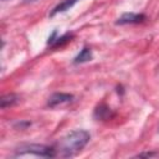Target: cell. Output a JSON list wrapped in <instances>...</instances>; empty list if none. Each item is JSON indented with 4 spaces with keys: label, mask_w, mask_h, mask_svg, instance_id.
<instances>
[{
    "label": "cell",
    "mask_w": 159,
    "mask_h": 159,
    "mask_svg": "<svg viewBox=\"0 0 159 159\" xmlns=\"http://www.w3.org/2000/svg\"><path fill=\"white\" fill-rule=\"evenodd\" d=\"M91 139V134L84 129H76L66 134L58 142L57 149L61 157H72L81 152Z\"/></svg>",
    "instance_id": "obj_1"
},
{
    "label": "cell",
    "mask_w": 159,
    "mask_h": 159,
    "mask_svg": "<svg viewBox=\"0 0 159 159\" xmlns=\"http://www.w3.org/2000/svg\"><path fill=\"white\" fill-rule=\"evenodd\" d=\"M25 154H32L43 158H53L56 155V149L43 144H21L20 147L16 148L15 155H25Z\"/></svg>",
    "instance_id": "obj_2"
},
{
    "label": "cell",
    "mask_w": 159,
    "mask_h": 159,
    "mask_svg": "<svg viewBox=\"0 0 159 159\" xmlns=\"http://www.w3.org/2000/svg\"><path fill=\"white\" fill-rule=\"evenodd\" d=\"M147 20L144 14H135V12H125L119 16L116 21L117 25H132V24H142Z\"/></svg>",
    "instance_id": "obj_3"
},
{
    "label": "cell",
    "mask_w": 159,
    "mask_h": 159,
    "mask_svg": "<svg viewBox=\"0 0 159 159\" xmlns=\"http://www.w3.org/2000/svg\"><path fill=\"white\" fill-rule=\"evenodd\" d=\"M73 99V96L70 93H63V92H57L50 96V98L47 99V107L50 108H56L58 106L70 103Z\"/></svg>",
    "instance_id": "obj_4"
},
{
    "label": "cell",
    "mask_w": 159,
    "mask_h": 159,
    "mask_svg": "<svg viewBox=\"0 0 159 159\" xmlns=\"http://www.w3.org/2000/svg\"><path fill=\"white\" fill-rule=\"evenodd\" d=\"M78 0H62L61 2H58L53 9L52 11L50 12V16H55L57 14H61V12H65L67 10H70Z\"/></svg>",
    "instance_id": "obj_5"
},
{
    "label": "cell",
    "mask_w": 159,
    "mask_h": 159,
    "mask_svg": "<svg viewBox=\"0 0 159 159\" xmlns=\"http://www.w3.org/2000/svg\"><path fill=\"white\" fill-rule=\"evenodd\" d=\"M112 117V111L109 107H107L106 104H99L96 109H94V118L96 119H101V120H104V119H109Z\"/></svg>",
    "instance_id": "obj_6"
},
{
    "label": "cell",
    "mask_w": 159,
    "mask_h": 159,
    "mask_svg": "<svg viewBox=\"0 0 159 159\" xmlns=\"http://www.w3.org/2000/svg\"><path fill=\"white\" fill-rule=\"evenodd\" d=\"M20 101V97L15 93H9V94H5L1 97L0 99V106L2 109L7 108V107H11V106H15L17 102Z\"/></svg>",
    "instance_id": "obj_7"
},
{
    "label": "cell",
    "mask_w": 159,
    "mask_h": 159,
    "mask_svg": "<svg viewBox=\"0 0 159 159\" xmlns=\"http://www.w3.org/2000/svg\"><path fill=\"white\" fill-rule=\"evenodd\" d=\"M92 51H91V48H88V47H83L81 51H80V53L75 57V60H73V63H84V62H88V61H91L92 60Z\"/></svg>",
    "instance_id": "obj_8"
},
{
    "label": "cell",
    "mask_w": 159,
    "mask_h": 159,
    "mask_svg": "<svg viewBox=\"0 0 159 159\" xmlns=\"http://www.w3.org/2000/svg\"><path fill=\"white\" fill-rule=\"evenodd\" d=\"M158 155H159V154L155 153V152H149V153H140V154H138L137 157H139V158H143V157L150 158V157H158Z\"/></svg>",
    "instance_id": "obj_9"
}]
</instances>
